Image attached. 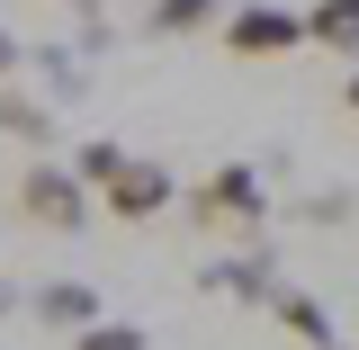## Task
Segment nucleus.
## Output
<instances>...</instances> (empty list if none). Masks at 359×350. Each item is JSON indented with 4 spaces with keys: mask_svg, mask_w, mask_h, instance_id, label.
<instances>
[{
    "mask_svg": "<svg viewBox=\"0 0 359 350\" xmlns=\"http://www.w3.org/2000/svg\"><path fill=\"white\" fill-rule=\"evenodd\" d=\"M269 306H278V323H287V332H297V342H314V350H332V314L314 306L306 288H278V297H269Z\"/></svg>",
    "mask_w": 359,
    "mask_h": 350,
    "instance_id": "0eeeda50",
    "label": "nucleus"
},
{
    "mask_svg": "<svg viewBox=\"0 0 359 350\" xmlns=\"http://www.w3.org/2000/svg\"><path fill=\"white\" fill-rule=\"evenodd\" d=\"M306 45L359 63V0H314V9H306Z\"/></svg>",
    "mask_w": 359,
    "mask_h": 350,
    "instance_id": "423d86ee",
    "label": "nucleus"
},
{
    "mask_svg": "<svg viewBox=\"0 0 359 350\" xmlns=\"http://www.w3.org/2000/svg\"><path fill=\"white\" fill-rule=\"evenodd\" d=\"M224 27V0H153V36H198Z\"/></svg>",
    "mask_w": 359,
    "mask_h": 350,
    "instance_id": "6e6552de",
    "label": "nucleus"
},
{
    "mask_svg": "<svg viewBox=\"0 0 359 350\" xmlns=\"http://www.w3.org/2000/svg\"><path fill=\"white\" fill-rule=\"evenodd\" d=\"M27 306H36V323H54V332H90V323H99V288L45 278V288H27Z\"/></svg>",
    "mask_w": 359,
    "mask_h": 350,
    "instance_id": "39448f33",
    "label": "nucleus"
},
{
    "mask_svg": "<svg viewBox=\"0 0 359 350\" xmlns=\"http://www.w3.org/2000/svg\"><path fill=\"white\" fill-rule=\"evenodd\" d=\"M269 216V189L252 162H216V171L189 189V224L198 234H252V224Z\"/></svg>",
    "mask_w": 359,
    "mask_h": 350,
    "instance_id": "f257e3e1",
    "label": "nucleus"
},
{
    "mask_svg": "<svg viewBox=\"0 0 359 350\" xmlns=\"http://www.w3.org/2000/svg\"><path fill=\"white\" fill-rule=\"evenodd\" d=\"M72 350H144V323H90V332H72Z\"/></svg>",
    "mask_w": 359,
    "mask_h": 350,
    "instance_id": "9b49d317",
    "label": "nucleus"
},
{
    "mask_svg": "<svg viewBox=\"0 0 359 350\" xmlns=\"http://www.w3.org/2000/svg\"><path fill=\"white\" fill-rule=\"evenodd\" d=\"M99 198H108V216H117V224H153V216H171L180 180L162 171V162H144V153H126V162H117V180H108Z\"/></svg>",
    "mask_w": 359,
    "mask_h": 350,
    "instance_id": "7ed1b4c3",
    "label": "nucleus"
},
{
    "mask_svg": "<svg viewBox=\"0 0 359 350\" xmlns=\"http://www.w3.org/2000/svg\"><path fill=\"white\" fill-rule=\"evenodd\" d=\"M207 288H216V297H278V288H269V261H216Z\"/></svg>",
    "mask_w": 359,
    "mask_h": 350,
    "instance_id": "1a4fd4ad",
    "label": "nucleus"
},
{
    "mask_svg": "<svg viewBox=\"0 0 359 350\" xmlns=\"http://www.w3.org/2000/svg\"><path fill=\"white\" fill-rule=\"evenodd\" d=\"M332 350H359V342H332Z\"/></svg>",
    "mask_w": 359,
    "mask_h": 350,
    "instance_id": "4468645a",
    "label": "nucleus"
},
{
    "mask_svg": "<svg viewBox=\"0 0 359 350\" xmlns=\"http://www.w3.org/2000/svg\"><path fill=\"white\" fill-rule=\"evenodd\" d=\"M341 108H351V117H359V72H351V81H341Z\"/></svg>",
    "mask_w": 359,
    "mask_h": 350,
    "instance_id": "ddd939ff",
    "label": "nucleus"
},
{
    "mask_svg": "<svg viewBox=\"0 0 359 350\" xmlns=\"http://www.w3.org/2000/svg\"><path fill=\"white\" fill-rule=\"evenodd\" d=\"M18 216L36 234H81L90 224V189L72 180V162H27L18 171Z\"/></svg>",
    "mask_w": 359,
    "mask_h": 350,
    "instance_id": "f03ea898",
    "label": "nucleus"
},
{
    "mask_svg": "<svg viewBox=\"0 0 359 350\" xmlns=\"http://www.w3.org/2000/svg\"><path fill=\"white\" fill-rule=\"evenodd\" d=\"M9 72H18V45H9V36H0V81H9Z\"/></svg>",
    "mask_w": 359,
    "mask_h": 350,
    "instance_id": "f8f14e48",
    "label": "nucleus"
},
{
    "mask_svg": "<svg viewBox=\"0 0 359 350\" xmlns=\"http://www.w3.org/2000/svg\"><path fill=\"white\" fill-rule=\"evenodd\" d=\"M0 135H27V144H45V108L27 99V90H0Z\"/></svg>",
    "mask_w": 359,
    "mask_h": 350,
    "instance_id": "9d476101",
    "label": "nucleus"
},
{
    "mask_svg": "<svg viewBox=\"0 0 359 350\" xmlns=\"http://www.w3.org/2000/svg\"><path fill=\"white\" fill-rule=\"evenodd\" d=\"M216 36L233 45V54H297V45H306V18L278 9V0H243V9H224Z\"/></svg>",
    "mask_w": 359,
    "mask_h": 350,
    "instance_id": "20e7f679",
    "label": "nucleus"
}]
</instances>
